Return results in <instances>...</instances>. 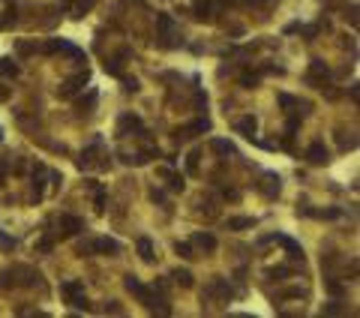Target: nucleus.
<instances>
[{"instance_id":"1","label":"nucleus","mask_w":360,"mask_h":318,"mask_svg":"<svg viewBox=\"0 0 360 318\" xmlns=\"http://www.w3.org/2000/svg\"><path fill=\"white\" fill-rule=\"evenodd\" d=\"M156 39H159V45L162 48H174L177 45V24H174V18L171 15H156Z\"/></svg>"},{"instance_id":"2","label":"nucleus","mask_w":360,"mask_h":318,"mask_svg":"<svg viewBox=\"0 0 360 318\" xmlns=\"http://www.w3.org/2000/svg\"><path fill=\"white\" fill-rule=\"evenodd\" d=\"M231 294H234V291H231L228 279H222V276H213V279L201 288V300H207V303H210V300H222V303H225V300H231Z\"/></svg>"},{"instance_id":"3","label":"nucleus","mask_w":360,"mask_h":318,"mask_svg":"<svg viewBox=\"0 0 360 318\" xmlns=\"http://www.w3.org/2000/svg\"><path fill=\"white\" fill-rule=\"evenodd\" d=\"M42 51L45 54H66L69 60H75V63H81L84 60V51L81 48H75L72 42H66V39H51V42H45L42 45Z\"/></svg>"},{"instance_id":"4","label":"nucleus","mask_w":360,"mask_h":318,"mask_svg":"<svg viewBox=\"0 0 360 318\" xmlns=\"http://www.w3.org/2000/svg\"><path fill=\"white\" fill-rule=\"evenodd\" d=\"M132 132H135V135H144V123H141L138 114L126 111V114H120V120H117V135H120V138H129Z\"/></svg>"},{"instance_id":"5","label":"nucleus","mask_w":360,"mask_h":318,"mask_svg":"<svg viewBox=\"0 0 360 318\" xmlns=\"http://www.w3.org/2000/svg\"><path fill=\"white\" fill-rule=\"evenodd\" d=\"M123 285H126V291H129V294H132V297H135L138 303L150 306V300H153V288H147V285H144V282H141L138 276H132V273H129V276L123 279Z\"/></svg>"},{"instance_id":"6","label":"nucleus","mask_w":360,"mask_h":318,"mask_svg":"<svg viewBox=\"0 0 360 318\" xmlns=\"http://www.w3.org/2000/svg\"><path fill=\"white\" fill-rule=\"evenodd\" d=\"M327 75H330L327 63H324V60H312L309 69H306V84H312V87H324V84H327Z\"/></svg>"},{"instance_id":"7","label":"nucleus","mask_w":360,"mask_h":318,"mask_svg":"<svg viewBox=\"0 0 360 318\" xmlns=\"http://www.w3.org/2000/svg\"><path fill=\"white\" fill-rule=\"evenodd\" d=\"M87 78H90V75H87V69H84V72H75L72 78H66V81H63V84L57 87V96H63V99L75 96V93H78V90H81V87L87 84Z\"/></svg>"},{"instance_id":"8","label":"nucleus","mask_w":360,"mask_h":318,"mask_svg":"<svg viewBox=\"0 0 360 318\" xmlns=\"http://www.w3.org/2000/svg\"><path fill=\"white\" fill-rule=\"evenodd\" d=\"M99 153H102V138L96 135V138H93V141H90V144H87V147L81 150L78 168H93V165H96V156H99Z\"/></svg>"},{"instance_id":"9","label":"nucleus","mask_w":360,"mask_h":318,"mask_svg":"<svg viewBox=\"0 0 360 318\" xmlns=\"http://www.w3.org/2000/svg\"><path fill=\"white\" fill-rule=\"evenodd\" d=\"M270 240H276V243L285 249V255H288L291 261H300V264H303V246H300L297 240H291V237H285V234H273Z\"/></svg>"},{"instance_id":"10","label":"nucleus","mask_w":360,"mask_h":318,"mask_svg":"<svg viewBox=\"0 0 360 318\" xmlns=\"http://www.w3.org/2000/svg\"><path fill=\"white\" fill-rule=\"evenodd\" d=\"M57 225H60V234H63V237H75V234L84 231V219H78V216H72V213H63Z\"/></svg>"},{"instance_id":"11","label":"nucleus","mask_w":360,"mask_h":318,"mask_svg":"<svg viewBox=\"0 0 360 318\" xmlns=\"http://www.w3.org/2000/svg\"><path fill=\"white\" fill-rule=\"evenodd\" d=\"M258 192H264L267 198H276V195H279V174L264 171V174H261V180H258Z\"/></svg>"},{"instance_id":"12","label":"nucleus","mask_w":360,"mask_h":318,"mask_svg":"<svg viewBox=\"0 0 360 318\" xmlns=\"http://www.w3.org/2000/svg\"><path fill=\"white\" fill-rule=\"evenodd\" d=\"M306 159H309L312 165H324V162L330 159V150L324 147V141H312V144L306 147Z\"/></svg>"},{"instance_id":"13","label":"nucleus","mask_w":360,"mask_h":318,"mask_svg":"<svg viewBox=\"0 0 360 318\" xmlns=\"http://www.w3.org/2000/svg\"><path fill=\"white\" fill-rule=\"evenodd\" d=\"M90 246H93V252H102V255H120L123 252V246L114 237H96Z\"/></svg>"},{"instance_id":"14","label":"nucleus","mask_w":360,"mask_h":318,"mask_svg":"<svg viewBox=\"0 0 360 318\" xmlns=\"http://www.w3.org/2000/svg\"><path fill=\"white\" fill-rule=\"evenodd\" d=\"M60 294H63V297H66V303L72 306V303L84 294V282H81V279H66V282L60 285Z\"/></svg>"},{"instance_id":"15","label":"nucleus","mask_w":360,"mask_h":318,"mask_svg":"<svg viewBox=\"0 0 360 318\" xmlns=\"http://www.w3.org/2000/svg\"><path fill=\"white\" fill-rule=\"evenodd\" d=\"M192 246H198V249H204V252H216V237H213L210 231H195V234H192Z\"/></svg>"},{"instance_id":"16","label":"nucleus","mask_w":360,"mask_h":318,"mask_svg":"<svg viewBox=\"0 0 360 318\" xmlns=\"http://www.w3.org/2000/svg\"><path fill=\"white\" fill-rule=\"evenodd\" d=\"M126 57H129V51H126V48H123L120 54L108 57V60H105V72H108V75H117V78H120V75H123V60H126Z\"/></svg>"},{"instance_id":"17","label":"nucleus","mask_w":360,"mask_h":318,"mask_svg":"<svg viewBox=\"0 0 360 318\" xmlns=\"http://www.w3.org/2000/svg\"><path fill=\"white\" fill-rule=\"evenodd\" d=\"M42 186H45V165H33V201H42Z\"/></svg>"},{"instance_id":"18","label":"nucleus","mask_w":360,"mask_h":318,"mask_svg":"<svg viewBox=\"0 0 360 318\" xmlns=\"http://www.w3.org/2000/svg\"><path fill=\"white\" fill-rule=\"evenodd\" d=\"M234 129H237L240 135H246V138H252V135H255V129H258V120H255L252 114H246V117H240V120L234 123Z\"/></svg>"},{"instance_id":"19","label":"nucleus","mask_w":360,"mask_h":318,"mask_svg":"<svg viewBox=\"0 0 360 318\" xmlns=\"http://www.w3.org/2000/svg\"><path fill=\"white\" fill-rule=\"evenodd\" d=\"M192 15H195L198 21H210V18H213V3H210V0H195V3H192Z\"/></svg>"},{"instance_id":"20","label":"nucleus","mask_w":360,"mask_h":318,"mask_svg":"<svg viewBox=\"0 0 360 318\" xmlns=\"http://www.w3.org/2000/svg\"><path fill=\"white\" fill-rule=\"evenodd\" d=\"M255 225V219L252 216H234V219H228L225 222V228L228 231H243V228H252Z\"/></svg>"},{"instance_id":"21","label":"nucleus","mask_w":360,"mask_h":318,"mask_svg":"<svg viewBox=\"0 0 360 318\" xmlns=\"http://www.w3.org/2000/svg\"><path fill=\"white\" fill-rule=\"evenodd\" d=\"M138 255H141V261H153L156 255H153V240L150 237H138Z\"/></svg>"},{"instance_id":"22","label":"nucleus","mask_w":360,"mask_h":318,"mask_svg":"<svg viewBox=\"0 0 360 318\" xmlns=\"http://www.w3.org/2000/svg\"><path fill=\"white\" fill-rule=\"evenodd\" d=\"M210 147H213V153H219V156H234V144L225 141V138H213Z\"/></svg>"},{"instance_id":"23","label":"nucleus","mask_w":360,"mask_h":318,"mask_svg":"<svg viewBox=\"0 0 360 318\" xmlns=\"http://www.w3.org/2000/svg\"><path fill=\"white\" fill-rule=\"evenodd\" d=\"M159 174L168 180V186H171L174 192H180V189H183V177H180V174H174L171 168H159Z\"/></svg>"},{"instance_id":"24","label":"nucleus","mask_w":360,"mask_h":318,"mask_svg":"<svg viewBox=\"0 0 360 318\" xmlns=\"http://www.w3.org/2000/svg\"><path fill=\"white\" fill-rule=\"evenodd\" d=\"M174 252H177L183 261H192V258H195V249H192V243H186V240H177V243H174Z\"/></svg>"},{"instance_id":"25","label":"nucleus","mask_w":360,"mask_h":318,"mask_svg":"<svg viewBox=\"0 0 360 318\" xmlns=\"http://www.w3.org/2000/svg\"><path fill=\"white\" fill-rule=\"evenodd\" d=\"M171 279H174L177 285H183V288H192V273H189L186 267H177V270L171 273Z\"/></svg>"},{"instance_id":"26","label":"nucleus","mask_w":360,"mask_h":318,"mask_svg":"<svg viewBox=\"0 0 360 318\" xmlns=\"http://www.w3.org/2000/svg\"><path fill=\"white\" fill-rule=\"evenodd\" d=\"M15 51H18L21 57H27V54H33V51H39V45H36L33 39H18V42H15Z\"/></svg>"},{"instance_id":"27","label":"nucleus","mask_w":360,"mask_h":318,"mask_svg":"<svg viewBox=\"0 0 360 318\" xmlns=\"http://www.w3.org/2000/svg\"><path fill=\"white\" fill-rule=\"evenodd\" d=\"M9 285H18V279H15V267L0 270V291H6Z\"/></svg>"},{"instance_id":"28","label":"nucleus","mask_w":360,"mask_h":318,"mask_svg":"<svg viewBox=\"0 0 360 318\" xmlns=\"http://www.w3.org/2000/svg\"><path fill=\"white\" fill-rule=\"evenodd\" d=\"M93 6H96V0H72V15H75V18H81V15H84V12H90Z\"/></svg>"},{"instance_id":"29","label":"nucleus","mask_w":360,"mask_h":318,"mask_svg":"<svg viewBox=\"0 0 360 318\" xmlns=\"http://www.w3.org/2000/svg\"><path fill=\"white\" fill-rule=\"evenodd\" d=\"M0 72H3V75H12V78H15V75H18V63H15L12 57H3V60H0Z\"/></svg>"},{"instance_id":"30","label":"nucleus","mask_w":360,"mask_h":318,"mask_svg":"<svg viewBox=\"0 0 360 318\" xmlns=\"http://www.w3.org/2000/svg\"><path fill=\"white\" fill-rule=\"evenodd\" d=\"M93 105H96V90H90L87 99H78V111H90Z\"/></svg>"},{"instance_id":"31","label":"nucleus","mask_w":360,"mask_h":318,"mask_svg":"<svg viewBox=\"0 0 360 318\" xmlns=\"http://www.w3.org/2000/svg\"><path fill=\"white\" fill-rule=\"evenodd\" d=\"M120 81H123V90H126V93H135V90H138V78H129V75H120Z\"/></svg>"},{"instance_id":"32","label":"nucleus","mask_w":360,"mask_h":318,"mask_svg":"<svg viewBox=\"0 0 360 318\" xmlns=\"http://www.w3.org/2000/svg\"><path fill=\"white\" fill-rule=\"evenodd\" d=\"M198 156H201L198 150H192V153H189V159H186V168H189V174H198Z\"/></svg>"},{"instance_id":"33","label":"nucleus","mask_w":360,"mask_h":318,"mask_svg":"<svg viewBox=\"0 0 360 318\" xmlns=\"http://www.w3.org/2000/svg\"><path fill=\"white\" fill-rule=\"evenodd\" d=\"M240 84H243V87H255V84H258V75H255V72H243V75H240Z\"/></svg>"},{"instance_id":"34","label":"nucleus","mask_w":360,"mask_h":318,"mask_svg":"<svg viewBox=\"0 0 360 318\" xmlns=\"http://www.w3.org/2000/svg\"><path fill=\"white\" fill-rule=\"evenodd\" d=\"M0 249H3V252H12V249H15V240H12L9 234H3V231H0Z\"/></svg>"},{"instance_id":"35","label":"nucleus","mask_w":360,"mask_h":318,"mask_svg":"<svg viewBox=\"0 0 360 318\" xmlns=\"http://www.w3.org/2000/svg\"><path fill=\"white\" fill-rule=\"evenodd\" d=\"M339 312H345V306H339V300H333V303L324 306V315H339Z\"/></svg>"},{"instance_id":"36","label":"nucleus","mask_w":360,"mask_h":318,"mask_svg":"<svg viewBox=\"0 0 360 318\" xmlns=\"http://www.w3.org/2000/svg\"><path fill=\"white\" fill-rule=\"evenodd\" d=\"M6 174H9V159H6V156H0V189H3V180H6Z\"/></svg>"},{"instance_id":"37","label":"nucleus","mask_w":360,"mask_h":318,"mask_svg":"<svg viewBox=\"0 0 360 318\" xmlns=\"http://www.w3.org/2000/svg\"><path fill=\"white\" fill-rule=\"evenodd\" d=\"M267 276H291V267H273L267 270Z\"/></svg>"},{"instance_id":"38","label":"nucleus","mask_w":360,"mask_h":318,"mask_svg":"<svg viewBox=\"0 0 360 318\" xmlns=\"http://www.w3.org/2000/svg\"><path fill=\"white\" fill-rule=\"evenodd\" d=\"M327 288H330V294H342V282H336V279H330Z\"/></svg>"},{"instance_id":"39","label":"nucleus","mask_w":360,"mask_h":318,"mask_svg":"<svg viewBox=\"0 0 360 318\" xmlns=\"http://www.w3.org/2000/svg\"><path fill=\"white\" fill-rule=\"evenodd\" d=\"M9 99V87H0V102H6Z\"/></svg>"},{"instance_id":"40","label":"nucleus","mask_w":360,"mask_h":318,"mask_svg":"<svg viewBox=\"0 0 360 318\" xmlns=\"http://www.w3.org/2000/svg\"><path fill=\"white\" fill-rule=\"evenodd\" d=\"M243 3H261V0H243Z\"/></svg>"},{"instance_id":"41","label":"nucleus","mask_w":360,"mask_h":318,"mask_svg":"<svg viewBox=\"0 0 360 318\" xmlns=\"http://www.w3.org/2000/svg\"><path fill=\"white\" fill-rule=\"evenodd\" d=\"M0 141H3V129H0Z\"/></svg>"}]
</instances>
